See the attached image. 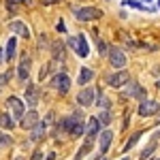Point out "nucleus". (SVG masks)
<instances>
[{
    "label": "nucleus",
    "instance_id": "nucleus-1",
    "mask_svg": "<svg viewBox=\"0 0 160 160\" xmlns=\"http://www.w3.org/2000/svg\"><path fill=\"white\" fill-rule=\"evenodd\" d=\"M58 130H64L73 137H81L86 135V124H83V113L81 111H73L68 118H64L58 124Z\"/></svg>",
    "mask_w": 160,
    "mask_h": 160
},
{
    "label": "nucleus",
    "instance_id": "nucleus-2",
    "mask_svg": "<svg viewBox=\"0 0 160 160\" xmlns=\"http://www.w3.org/2000/svg\"><path fill=\"white\" fill-rule=\"evenodd\" d=\"M73 13H75V19H79V22H90V19L102 17V11L100 9H94V7H79Z\"/></svg>",
    "mask_w": 160,
    "mask_h": 160
},
{
    "label": "nucleus",
    "instance_id": "nucleus-3",
    "mask_svg": "<svg viewBox=\"0 0 160 160\" xmlns=\"http://www.w3.org/2000/svg\"><path fill=\"white\" fill-rule=\"evenodd\" d=\"M96 96H98L96 88H83V90L77 94V102H79V107H90V105L96 102Z\"/></svg>",
    "mask_w": 160,
    "mask_h": 160
},
{
    "label": "nucleus",
    "instance_id": "nucleus-4",
    "mask_svg": "<svg viewBox=\"0 0 160 160\" xmlns=\"http://www.w3.org/2000/svg\"><path fill=\"white\" fill-rule=\"evenodd\" d=\"M109 62H111L113 68L124 71V66H126V56H124V51L118 49V47H111L109 49Z\"/></svg>",
    "mask_w": 160,
    "mask_h": 160
},
{
    "label": "nucleus",
    "instance_id": "nucleus-5",
    "mask_svg": "<svg viewBox=\"0 0 160 160\" xmlns=\"http://www.w3.org/2000/svg\"><path fill=\"white\" fill-rule=\"evenodd\" d=\"M51 83H53V88H56V90H58L60 94H66V92L71 90V79H68V75H66V73H58V75H53Z\"/></svg>",
    "mask_w": 160,
    "mask_h": 160
},
{
    "label": "nucleus",
    "instance_id": "nucleus-6",
    "mask_svg": "<svg viewBox=\"0 0 160 160\" xmlns=\"http://www.w3.org/2000/svg\"><path fill=\"white\" fill-rule=\"evenodd\" d=\"M7 107L13 111V115H15L17 120H24L26 109H24V100H22V98H17V96H9V100H7Z\"/></svg>",
    "mask_w": 160,
    "mask_h": 160
},
{
    "label": "nucleus",
    "instance_id": "nucleus-7",
    "mask_svg": "<svg viewBox=\"0 0 160 160\" xmlns=\"http://www.w3.org/2000/svg\"><path fill=\"white\" fill-rule=\"evenodd\" d=\"M158 111H160L158 100H143V102L139 105V115H141V118H149V115H154V113H158Z\"/></svg>",
    "mask_w": 160,
    "mask_h": 160
},
{
    "label": "nucleus",
    "instance_id": "nucleus-8",
    "mask_svg": "<svg viewBox=\"0 0 160 160\" xmlns=\"http://www.w3.org/2000/svg\"><path fill=\"white\" fill-rule=\"evenodd\" d=\"M107 83H109L111 88H122L124 83H130V75L126 73V71H118V73L109 75Z\"/></svg>",
    "mask_w": 160,
    "mask_h": 160
},
{
    "label": "nucleus",
    "instance_id": "nucleus-9",
    "mask_svg": "<svg viewBox=\"0 0 160 160\" xmlns=\"http://www.w3.org/2000/svg\"><path fill=\"white\" fill-rule=\"evenodd\" d=\"M124 94H128V96H132V98H137V100H148V94H145V90L139 86V83H135V81H130L128 83V88L124 90Z\"/></svg>",
    "mask_w": 160,
    "mask_h": 160
},
{
    "label": "nucleus",
    "instance_id": "nucleus-10",
    "mask_svg": "<svg viewBox=\"0 0 160 160\" xmlns=\"http://www.w3.org/2000/svg\"><path fill=\"white\" fill-rule=\"evenodd\" d=\"M28 75H30V56L24 53L19 60V66H17V77H19V81H26Z\"/></svg>",
    "mask_w": 160,
    "mask_h": 160
},
{
    "label": "nucleus",
    "instance_id": "nucleus-11",
    "mask_svg": "<svg viewBox=\"0 0 160 160\" xmlns=\"http://www.w3.org/2000/svg\"><path fill=\"white\" fill-rule=\"evenodd\" d=\"M98 130H100V120L98 118H90V122L86 126V139H92L94 141V137L98 135Z\"/></svg>",
    "mask_w": 160,
    "mask_h": 160
},
{
    "label": "nucleus",
    "instance_id": "nucleus-12",
    "mask_svg": "<svg viewBox=\"0 0 160 160\" xmlns=\"http://www.w3.org/2000/svg\"><path fill=\"white\" fill-rule=\"evenodd\" d=\"M38 122H41V118H38V113H37V111H28V113L24 115V120H22V126H24V128H30V130H32V128H34V126H37Z\"/></svg>",
    "mask_w": 160,
    "mask_h": 160
},
{
    "label": "nucleus",
    "instance_id": "nucleus-13",
    "mask_svg": "<svg viewBox=\"0 0 160 160\" xmlns=\"http://www.w3.org/2000/svg\"><path fill=\"white\" fill-rule=\"evenodd\" d=\"M92 79H94V71L88 68V66H81V68H79V77H77V83H79V86H86Z\"/></svg>",
    "mask_w": 160,
    "mask_h": 160
},
{
    "label": "nucleus",
    "instance_id": "nucleus-14",
    "mask_svg": "<svg viewBox=\"0 0 160 160\" xmlns=\"http://www.w3.org/2000/svg\"><path fill=\"white\" fill-rule=\"evenodd\" d=\"M26 102H28L30 111H34V107H37V102H38V94H37V88L32 86V83L26 90Z\"/></svg>",
    "mask_w": 160,
    "mask_h": 160
},
{
    "label": "nucleus",
    "instance_id": "nucleus-15",
    "mask_svg": "<svg viewBox=\"0 0 160 160\" xmlns=\"http://www.w3.org/2000/svg\"><path fill=\"white\" fill-rule=\"evenodd\" d=\"M9 30H11V32H17L19 37H24V38H28V37H30V30H28V26H26V24H22V22H17V19L9 24Z\"/></svg>",
    "mask_w": 160,
    "mask_h": 160
},
{
    "label": "nucleus",
    "instance_id": "nucleus-16",
    "mask_svg": "<svg viewBox=\"0 0 160 160\" xmlns=\"http://www.w3.org/2000/svg\"><path fill=\"white\" fill-rule=\"evenodd\" d=\"M111 141H113V132H111V130H105V132H100V139H98V145H100V154H105V152L109 149Z\"/></svg>",
    "mask_w": 160,
    "mask_h": 160
},
{
    "label": "nucleus",
    "instance_id": "nucleus-17",
    "mask_svg": "<svg viewBox=\"0 0 160 160\" xmlns=\"http://www.w3.org/2000/svg\"><path fill=\"white\" fill-rule=\"evenodd\" d=\"M43 135H45V122L41 120V122L30 130V141H41L43 139Z\"/></svg>",
    "mask_w": 160,
    "mask_h": 160
},
{
    "label": "nucleus",
    "instance_id": "nucleus-18",
    "mask_svg": "<svg viewBox=\"0 0 160 160\" xmlns=\"http://www.w3.org/2000/svg\"><path fill=\"white\" fill-rule=\"evenodd\" d=\"M77 53H79L81 58H86L88 53H90V47H88L86 37H83V34H79V37H77Z\"/></svg>",
    "mask_w": 160,
    "mask_h": 160
},
{
    "label": "nucleus",
    "instance_id": "nucleus-19",
    "mask_svg": "<svg viewBox=\"0 0 160 160\" xmlns=\"http://www.w3.org/2000/svg\"><path fill=\"white\" fill-rule=\"evenodd\" d=\"M15 45H17V41H15V37L9 38V43H7V62H11L13 58H15Z\"/></svg>",
    "mask_w": 160,
    "mask_h": 160
},
{
    "label": "nucleus",
    "instance_id": "nucleus-20",
    "mask_svg": "<svg viewBox=\"0 0 160 160\" xmlns=\"http://www.w3.org/2000/svg\"><path fill=\"white\" fill-rule=\"evenodd\" d=\"M141 135H143V132H135V135L130 137V139H128V141L124 143V152H128V149H132V148H135V143L139 141V139H141Z\"/></svg>",
    "mask_w": 160,
    "mask_h": 160
},
{
    "label": "nucleus",
    "instance_id": "nucleus-21",
    "mask_svg": "<svg viewBox=\"0 0 160 160\" xmlns=\"http://www.w3.org/2000/svg\"><path fill=\"white\" fill-rule=\"evenodd\" d=\"M154 149H156V141H152V143H149L148 148H145L143 152H141V156H139V158H141V160H148L149 156L154 154Z\"/></svg>",
    "mask_w": 160,
    "mask_h": 160
},
{
    "label": "nucleus",
    "instance_id": "nucleus-22",
    "mask_svg": "<svg viewBox=\"0 0 160 160\" xmlns=\"http://www.w3.org/2000/svg\"><path fill=\"white\" fill-rule=\"evenodd\" d=\"M17 4H30V0H7V9L11 13H15Z\"/></svg>",
    "mask_w": 160,
    "mask_h": 160
},
{
    "label": "nucleus",
    "instance_id": "nucleus-23",
    "mask_svg": "<svg viewBox=\"0 0 160 160\" xmlns=\"http://www.w3.org/2000/svg\"><path fill=\"white\" fill-rule=\"evenodd\" d=\"M0 124H2V126H7L9 130L15 126V122H13V118L9 115V113H2V115H0Z\"/></svg>",
    "mask_w": 160,
    "mask_h": 160
},
{
    "label": "nucleus",
    "instance_id": "nucleus-24",
    "mask_svg": "<svg viewBox=\"0 0 160 160\" xmlns=\"http://www.w3.org/2000/svg\"><path fill=\"white\" fill-rule=\"evenodd\" d=\"M51 49H53V58H56V60L62 58V53H64V45H62V43H53Z\"/></svg>",
    "mask_w": 160,
    "mask_h": 160
},
{
    "label": "nucleus",
    "instance_id": "nucleus-25",
    "mask_svg": "<svg viewBox=\"0 0 160 160\" xmlns=\"http://www.w3.org/2000/svg\"><path fill=\"white\" fill-rule=\"evenodd\" d=\"M9 145H11V137L7 135V132H0V149L9 148Z\"/></svg>",
    "mask_w": 160,
    "mask_h": 160
},
{
    "label": "nucleus",
    "instance_id": "nucleus-26",
    "mask_svg": "<svg viewBox=\"0 0 160 160\" xmlns=\"http://www.w3.org/2000/svg\"><path fill=\"white\" fill-rule=\"evenodd\" d=\"M98 120H100V124H105V126H107V124L111 122V111H102V113L98 115Z\"/></svg>",
    "mask_w": 160,
    "mask_h": 160
},
{
    "label": "nucleus",
    "instance_id": "nucleus-27",
    "mask_svg": "<svg viewBox=\"0 0 160 160\" xmlns=\"http://www.w3.org/2000/svg\"><path fill=\"white\" fill-rule=\"evenodd\" d=\"M4 60H7V49H4V47H0V64H2Z\"/></svg>",
    "mask_w": 160,
    "mask_h": 160
},
{
    "label": "nucleus",
    "instance_id": "nucleus-28",
    "mask_svg": "<svg viewBox=\"0 0 160 160\" xmlns=\"http://www.w3.org/2000/svg\"><path fill=\"white\" fill-rule=\"evenodd\" d=\"M45 160H56V152H49V154H47V158Z\"/></svg>",
    "mask_w": 160,
    "mask_h": 160
},
{
    "label": "nucleus",
    "instance_id": "nucleus-29",
    "mask_svg": "<svg viewBox=\"0 0 160 160\" xmlns=\"http://www.w3.org/2000/svg\"><path fill=\"white\" fill-rule=\"evenodd\" d=\"M41 156H43L41 152H34V156H32V160H41Z\"/></svg>",
    "mask_w": 160,
    "mask_h": 160
},
{
    "label": "nucleus",
    "instance_id": "nucleus-30",
    "mask_svg": "<svg viewBox=\"0 0 160 160\" xmlns=\"http://www.w3.org/2000/svg\"><path fill=\"white\" fill-rule=\"evenodd\" d=\"M158 139H160V128H158V130H156V135L152 137V141H158Z\"/></svg>",
    "mask_w": 160,
    "mask_h": 160
},
{
    "label": "nucleus",
    "instance_id": "nucleus-31",
    "mask_svg": "<svg viewBox=\"0 0 160 160\" xmlns=\"http://www.w3.org/2000/svg\"><path fill=\"white\" fill-rule=\"evenodd\" d=\"M53 2H58V0H43V4H53Z\"/></svg>",
    "mask_w": 160,
    "mask_h": 160
},
{
    "label": "nucleus",
    "instance_id": "nucleus-32",
    "mask_svg": "<svg viewBox=\"0 0 160 160\" xmlns=\"http://www.w3.org/2000/svg\"><path fill=\"white\" fill-rule=\"evenodd\" d=\"M158 9H160V0H158Z\"/></svg>",
    "mask_w": 160,
    "mask_h": 160
},
{
    "label": "nucleus",
    "instance_id": "nucleus-33",
    "mask_svg": "<svg viewBox=\"0 0 160 160\" xmlns=\"http://www.w3.org/2000/svg\"><path fill=\"white\" fill-rule=\"evenodd\" d=\"M122 160H130V158H122Z\"/></svg>",
    "mask_w": 160,
    "mask_h": 160
},
{
    "label": "nucleus",
    "instance_id": "nucleus-34",
    "mask_svg": "<svg viewBox=\"0 0 160 160\" xmlns=\"http://www.w3.org/2000/svg\"><path fill=\"white\" fill-rule=\"evenodd\" d=\"M143 2H149V0H143Z\"/></svg>",
    "mask_w": 160,
    "mask_h": 160
},
{
    "label": "nucleus",
    "instance_id": "nucleus-35",
    "mask_svg": "<svg viewBox=\"0 0 160 160\" xmlns=\"http://www.w3.org/2000/svg\"><path fill=\"white\" fill-rule=\"evenodd\" d=\"M17 160H24V158H17Z\"/></svg>",
    "mask_w": 160,
    "mask_h": 160
},
{
    "label": "nucleus",
    "instance_id": "nucleus-36",
    "mask_svg": "<svg viewBox=\"0 0 160 160\" xmlns=\"http://www.w3.org/2000/svg\"><path fill=\"white\" fill-rule=\"evenodd\" d=\"M158 88H160V81H158Z\"/></svg>",
    "mask_w": 160,
    "mask_h": 160
}]
</instances>
